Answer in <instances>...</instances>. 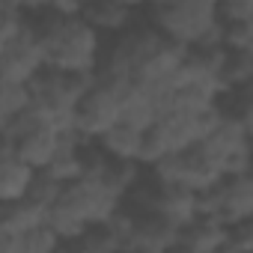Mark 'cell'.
<instances>
[{
	"mask_svg": "<svg viewBox=\"0 0 253 253\" xmlns=\"http://www.w3.org/2000/svg\"><path fill=\"white\" fill-rule=\"evenodd\" d=\"M81 149H84V137L78 131L66 128L63 137H60V146H57V152H54V158L48 164V170H54L66 182L81 176Z\"/></svg>",
	"mask_w": 253,
	"mask_h": 253,
	"instance_id": "obj_17",
	"label": "cell"
},
{
	"mask_svg": "<svg viewBox=\"0 0 253 253\" xmlns=\"http://www.w3.org/2000/svg\"><path fill=\"white\" fill-rule=\"evenodd\" d=\"M33 176H36L33 164L18 158L12 149H3L0 152V203L27 197V191L33 185Z\"/></svg>",
	"mask_w": 253,
	"mask_h": 253,
	"instance_id": "obj_12",
	"label": "cell"
},
{
	"mask_svg": "<svg viewBox=\"0 0 253 253\" xmlns=\"http://www.w3.org/2000/svg\"><path fill=\"white\" fill-rule=\"evenodd\" d=\"M57 250H63V235L48 223V217L21 232L18 253H57Z\"/></svg>",
	"mask_w": 253,
	"mask_h": 253,
	"instance_id": "obj_21",
	"label": "cell"
},
{
	"mask_svg": "<svg viewBox=\"0 0 253 253\" xmlns=\"http://www.w3.org/2000/svg\"><path fill=\"white\" fill-rule=\"evenodd\" d=\"M48 217V209L33 203L30 197H21V200H6V203H0V229H6V232H24L36 223H42Z\"/></svg>",
	"mask_w": 253,
	"mask_h": 253,
	"instance_id": "obj_15",
	"label": "cell"
},
{
	"mask_svg": "<svg viewBox=\"0 0 253 253\" xmlns=\"http://www.w3.org/2000/svg\"><path fill=\"white\" fill-rule=\"evenodd\" d=\"M223 42L226 48L253 51V18H223Z\"/></svg>",
	"mask_w": 253,
	"mask_h": 253,
	"instance_id": "obj_25",
	"label": "cell"
},
{
	"mask_svg": "<svg viewBox=\"0 0 253 253\" xmlns=\"http://www.w3.org/2000/svg\"><path fill=\"white\" fill-rule=\"evenodd\" d=\"M226 250L229 253H238V250L247 253V250H253V214L226 223Z\"/></svg>",
	"mask_w": 253,
	"mask_h": 253,
	"instance_id": "obj_26",
	"label": "cell"
},
{
	"mask_svg": "<svg viewBox=\"0 0 253 253\" xmlns=\"http://www.w3.org/2000/svg\"><path fill=\"white\" fill-rule=\"evenodd\" d=\"M60 209L72 211L75 217H81L84 223H92V220H107L116 214V209L122 206V200L101 182V179H92V176H75L66 182L60 200H57Z\"/></svg>",
	"mask_w": 253,
	"mask_h": 253,
	"instance_id": "obj_5",
	"label": "cell"
},
{
	"mask_svg": "<svg viewBox=\"0 0 253 253\" xmlns=\"http://www.w3.org/2000/svg\"><path fill=\"white\" fill-rule=\"evenodd\" d=\"M27 107H33L27 81H0V119H12Z\"/></svg>",
	"mask_w": 253,
	"mask_h": 253,
	"instance_id": "obj_22",
	"label": "cell"
},
{
	"mask_svg": "<svg viewBox=\"0 0 253 253\" xmlns=\"http://www.w3.org/2000/svg\"><path fill=\"white\" fill-rule=\"evenodd\" d=\"M39 69H45V51L30 24L15 39L0 42V81H30Z\"/></svg>",
	"mask_w": 253,
	"mask_h": 253,
	"instance_id": "obj_8",
	"label": "cell"
},
{
	"mask_svg": "<svg viewBox=\"0 0 253 253\" xmlns=\"http://www.w3.org/2000/svg\"><path fill=\"white\" fill-rule=\"evenodd\" d=\"M140 173H143V164L140 161H134V158H113L110 155V161H107V167H104V173L98 176L119 200L131 191V185L140 179Z\"/></svg>",
	"mask_w": 253,
	"mask_h": 253,
	"instance_id": "obj_18",
	"label": "cell"
},
{
	"mask_svg": "<svg viewBox=\"0 0 253 253\" xmlns=\"http://www.w3.org/2000/svg\"><path fill=\"white\" fill-rule=\"evenodd\" d=\"M63 188H66V179H60L54 170L42 167V170H36V176H33V185H30L27 197H30L33 203H39V206L51 209V206H57V200H60Z\"/></svg>",
	"mask_w": 253,
	"mask_h": 253,
	"instance_id": "obj_24",
	"label": "cell"
},
{
	"mask_svg": "<svg viewBox=\"0 0 253 253\" xmlns=\"http://www.w3.org/2000/svg\"><path fill=\"white\" fill-rule=\"evenodd\" d=\"M140 137H143V128H137V125L119 119L113 128H107V131L98 137V143H101L113 158H134V161H137Z\"/></svg>",
	"mask_w": 253,
	"mask_h": 253,
	"instance_id": "obj_16",
	"label": "cell"
},
{
	"mask_svg": "<svg viewBox=\"0 0 253 253\" xmlns=\"http://www.w3.org/2000/svg\"><path fill=\"white\" fill-rule=\"evenodd\" d=\"M158 211L170 214L173 220L185 223L191 220L194 214H200V191L182 185V182H161V191H158V203H155Z\"/></svg>",
	"mask_w": 253,
	"mask_h": 253,
	"instance_id": "obj_13",
	"label": "cell"
},
{
	"mask_svg": "<svg viewBox=\"0 0 253 253\" xmlns=\"http://www.w3.org/2000/svg\"><path fill=\"white\" fill-rule=\"evenodd\" d=\"M54 3H57V0H54Z\"/></svg>",
	"mask_w": 253,
	"mask_h": 253,
	"instance_id": "obj_28",
	"label": "cell"
},
{
	"mask_svg": "<svg viewBox=\"0 0 253 253\" xmlns=\"http://www.w3.org/2000/svg\"><path fill=\"white\" fill-rule=\"evenodd\" d=\"M137 9H131L128 3H122V0H86V6L81 9V18L89 21L104 39L122 33L125 27H131L137 21Z\"/></svg>",
	"mask_w": 253,
	"mask_h": 253,
	"instance_id": "obj_11",
	"label": "cell"
},
{
	"mask_svg": "<svg viewBox=\"0 0 253 253\" xmlns=\"http://www.w3.org/2000/svg\"><path fill=\"white\" fill-rule=\"evenodd\" d=\"M250 81H253V51L226 48L223 66H220V86L232 89V86H244Z\"/></svg>",
	"mask_w": 253,
	"mask_h": 253,
	"instance_id": "obj_19",
	"label": "cell"
},
{
	"mask_svg": "<svg viewBox=\"0 0 253 253\" xmlns=\"http://www.w3.org/2000/svg\"><path fill=\"white\" fill-rule=\"evenodd\" d=\"M176 250L182 253H214V250H226V220H220L217 214H194L191 220H185L179 226V241Z\"/></svg>",
	"mask_w": 253,
	"mask_h": 253,
	"instance_id": "obj_10",
	"label": "cell"
},
{
	"mask_svg": "<svg viewBox=\"0 0 253 253\" xmlns=\"http://www.w3.org/2000/svg\"><path fill=\"white\" fill-rule=\"evenodd\" d=\"M143 15L185 48L194 42H223V15L211 0H149Z\"/></svg>",
	"mask_w": 253,
	"mask_h": 253,
	"instance_id": "obj_2",
	"label": "cell"
},
{
	"mask_svg": "<svg viewBox=\"0 0 253 253\" xmlns=\"http://www.w3.org/2000/svg\"><path fill=\"white\" fill-rule=\"evenodd\" d=\"M60 137H63L60 125L51 122V119H42L39 125H33V128H27V131L15 134L9 140H3V149H12L18 158H24L36 170H42V167L51 164V158H54V152L60 146Z\"/></svg>",
	"mask_w": 253,
	"mask_h": 253,
	"instance_id": "obj_9",
	"label": "cell"
},
{
	"mask_svg": "<svg viewBox=\"0 0 253 253\" xmlns=\"http://www.w3.org/2000/svg\"><path fill=\"white\" fill-rule=\"evenodd\" d=\"M167 152H173L170 140H167V131L161 122H152L149 128H143V137H140V149H137V161L143 167H155Z\"/></svg>",
	"mask_w": 253,
	"mask_h": 253,
	"instance_id": "obj_23",
	"label": "cell"
},
{
	"mask_svg": "<svg viewBox=\"0 0 253 253\" xmlns=\"http://www.w3.org/2000/svg\"><path fill=\"white\" fill-rule=\"evenodd\" d=\"M30 92H33V104L66 131L72 125V113L75 104L92 89L95 84V72H63L54 66L39 69L30 81Z\"/></svg>",
	"mask_w": 253,
	"mask_h": 253,
	"instance_id": "obj_3",
	"label": "cell"
},
{
	"mask_svg": "<svg viewBox=\"0 0 253 253\" xmlns=\"http://www.w3.org/2000/svg\"><path fill=\"white\" fill-rule=\"evenodd\" d=\"M211 3H217V6H220V3H223V0H211Z\"/></svg>",
	"mask_w": 253,
	"mask_h": 253,
	"instance_id": "obj_27",
	"label": "cell"
},
{
	"mask_svg": "<svg viewBox=\"0 0 253 253\" xmlns=\"http://www.w3.org/2000/svg\"><path fill=\"white\" fill-rule=\"evenodd\" d=\"M220 110L226 116H232L235 122L247 125L253 131V81L244 84V86H232V89H223L220 92Z\"/></svg>",
	"mask_w": 253,
	"mask_h": 253,
	"instance_id": "obj_20",
	"label": "cell"
},
{
	"mask_svg": "<svg viewBox=\"0 0 253 253\" xmlns=\"http://www.w3.org/2000/svg\"><path fill=\"white\" fill-rule=\"evenodd\" d=\"M128 214H131V235H128V247L125 250H131V253H170V250H176L179 226H182L179 220H173L170 214H164L158 209L128 211Z\"/></svg>",
	"mask_w": 253,
	"mask_h": 253,
	"instance_id": "obj_7",
	"label": "cell"
},
{
	"mask_svg": "<svg viewBox=\"0 0 253 253\" xmlns=\"http://www.w3.org/2000/svg\"><path fill=\"white\" fill-rule=\"evenodd\" d=\"M27 24L42 42L45 66L63 72H95L104 51V36L89 21L66 12L60 3H45L27 12Z\"/></svg>",
	"mask_w": 253,
	"mask_h": 253,
	"instance_id": "obj_1",
	"label": "cell"
},
{
	"mask_svg": "<svg viewBox=\"0 0 253 253\" xmlns=\"http://www.w3.org/2000/svg\"><path fill=\"white\" fill-rule=\"evenodd\" d=\"M250 170H253V167H250Z\"/></svg>",
	"mask_w": 253,
	"mask_h": 253,
	"instance_id": "obj_29",
	"label": "cell"
},
{
	"mask_svg": "<svg viewBox=\"0 0 253 253\" xmlns=\"http://www.w3.org/2000/svg\"><path fill=\"white\" fill-rule=\"evenodd\" d=\"M119 119H122V101H119L116 89L95 81L92 89L75 104L69 128L78 131L84 140H98L107 128H113Z\"/></svg>",
	"mask_w": 253,
	"mask_h": 253,
	"instance_id": "obj_6",
	"label": "cell"
},
{
	"mask_svg": "<svg viewBox=\"0 0 253 253\" xmlns=\"http://www.w3.org/2000/svg\"><path fill=\"white\" fill-rule=\"evenodd\" d=\"M63 250H75V253H119L122 250V238L113 226V220H92L84 226V232L69 241Z\"/></svg>",
	"mask_w": 253,
	"mask_h": 253,
	"instance_id": "obj_14",
	"label": "cell"
},
{
	"mask_svg": "<svg viewBox=\"0 0 253 253\" xmlns=\"http://www.w3.org/2000/svg\"><path fill=\"white\" fill-rule=\"evenodd\" d=\"M152 170H155L161 179H167V182H182V185H188V188H194V191H206V188H211V185H217V182L223 179V170H220L214 152H211L203 140L167 152Z\"/></svg>",
	"mask_w": 253,
	"mask_h": 253,
	"instance_id": "obj_4",
	"label": "cell"
}]
</instances>
